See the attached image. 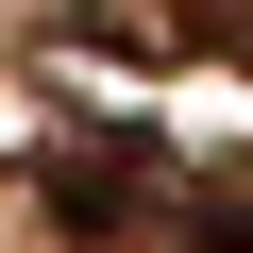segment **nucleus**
Returning <instances> with one entry per match:
<instances>
[{
    "label": "nucleus",
    "instance_id": "7ed1b4c3",
    "mask_svg": "<svg viewBox=\"0 0 253 253\" xmlns=\"http://www.w3.org/2000/svg\"><path fill=\"white\" fill-rule=\"evenodd\" d=\"M219 51H236V68H253V17H236V34H219Z\"/></svg>",
    "mask_w": 253,
    "mask_h": 253
},
{
    "label": "nucleus",
    "instance_id": "f257e3e1",
    "mask_svg": "<svg viewBox=\"0 0 253 253\" xmlns=\"http://www.w3.org/2000/svg\"><path fill=\"white\" fill-rule=\"evenodd\" d=\"M51 219H68V236H135V219H152V152H135V135H118V152H101V135L51 152Z\"/></svg>",
    "mask_w": 253,
    "mask_h": 253
},
{
    "label": "nucleus",
    "instance_id": "f03ea898",
    "mask_svg": "<svg viewBox=\"0 0 253 253\" xmlns=\"http://www.w3.org/2000/svg\"><path fill=\"white\" fill-rule=\"evenodd\" d=\"M186 253H253V186H203V219H186Z\"/></svg>",
    "mask_w": 253,
    "mask_h": 253
}]
</instances>
